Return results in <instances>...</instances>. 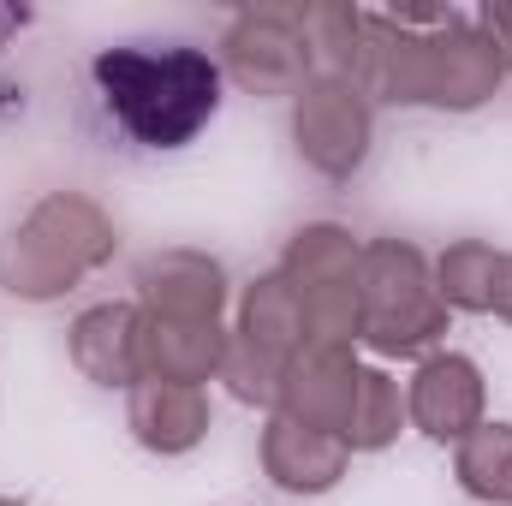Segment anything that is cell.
Masks as SVG:
<instances>
[{
	"label": "cell",
	"instance_id": "1",
	"mask_svg": "<svg viewBox=\"0 0 512 506\" xmlns=\"http://www.w3.org/2000/svg\"><path fill=\"white\" fill-rule=\"evenodd\" d=\"M507 72V54L489 30H471L459 12H370L364 18V72L358 90L393 102L471 108Z\"/></svg>",
	"mask_w": 512,
	"mask_h": 506
},
{
	"label": "cell",
	"instance_id": "2",
	"mask_svg": "<svg viewBox=\"0 0 512 506\" xmlns=\"http://www.w3.org/2000/svg\"><path fill=\"white\" fill-rule=\"evenodd\" d=\"M96 84L108 114L149 149L191 143L221 108V72L197 48H108L96 54Z\"/></svg>",
	"mask_w": 512,
	"mask_h": 506
},
{
	"label": "cell",
	"instance_id": "3",
	"mask_svg": "<svg viewBox=\"0 0 512 506\" xmlns=\"http://www.w3.org/2000/svg\"><path fill=\"white\" fill-rule=\"evenodd\" d=\"M114 251V227L84 197H48L6 245H0V280L18 298H54L78 274H90Z\"/></svg>",
	"mask_w": 512,
	"mask_h": 506
},
{
	"label": "cell",
	"instance_id": "4",
	"mask_svg": "<svg viewBox=\"0 0 512 506\" xmlns=\"http://www.w3.org/2000/svg\"><path fill=\"white\" fill-rule=\"evenodd\" d=\"M447 328V298L429 280L423 256L411 245H370L364 251V280H358V340H370L387 358L423 352Z\"/></svg>",
	"mask_w": 512,
	"mask_h": 506
},
{
	"label": "cell",
	"instance_id": "5",
	"mask_svg": "<svg viewBox=\"0 0 512 506\" xmlns=\"http://www.w3.org/2000/svg\"><path fill=\"white\" fill-rule=\"evenodd\" d=\"M286 286L304 304L310 340L316 346H346L358 340V280H364V251L340 227H310L286 251Z\"/></svg>",
	"mask_w": 512,
	"mask_h": 506
},
{
	"label": "cell",
	"instance_id": "6",
	"mask_svg": "<svg viewBox=\"0 0 512 506\" xmlns=\"http://www.w3.org/2000/svg\"><path fill=\"white\" fill-rule=\"evenodd\" d=\"M370 143V108L352 78H322L298 96V149L322 173H352Z\"/></svg>",
	"mask_w": 512,
	"mask_h": 506
},
{
	"label": "cell",
	"instance_id": "7",
	"mask_svg": "<svg viewBox=\"0 0 512 506\" xmlns=\"http://www.w3.org/2000/svg\"><path fill=\"white\" fill-rule=\"evenodd\" d=\"M358 387H364V364L346 346H310L304 358H292V370L280 381V417H298V423L346 441Z\"/></svg>",
	"mask_w": 512,
	"mask_h": 506
},
{
	"label": "cell",
	"instance_id": "8",
	"mask_svg": "<svg viewBox=\"0 0 512 506\" xmlns=\"http://www.w3.org/2000/svg\"><path fill=\"white\" fill-rule=\"evenodd\" d=\"M137 352H143V381L197 387L227 364V334H221V322H185V316L137 310Z\"/></svg>",
	"mask_w": 512,
	"mask_h": 506
},
{
	"label": "cell",
	"instance_id": "9",
	"mask_svg": "<svg viewBox=\"0 0 512 506\" xmlns=\"http://www.w3.org/2000/svg\"><path fill=\"white\" fill-rule=\"evenodd\" d=\"M411 423L435 441H465L477 423H483V376L471 358H429L417 381H411V399H405Z\"/></svg>",
	"mask_w": 512,
	"mask_h": 506
},
{
	"label": "cell",
	"instance_id": "10",
	"mask_svg": "<svg viewBox=\"0 0 512 506\" xmlns=\"http://www.w3.org/2000/svg\"><path fill=\"white\" fill-rule=\"evenodd\" d=\"M233 66L256 90L298 84L310 66V12H251L233 30Z\"/></svg>",
	"mask_w": 512,
	"mask_h": 506
},
{
	"label": "cell",
	"instance_id": "11",
	"mask_svg": "<svg viewBox=\"0 0 512 506\" xmlns=\"http://www.w3.org/2000/svg\"><path fill=\"white\" fill-rule=\"evenodd\" d=\"M346 459H352V447H346L340 435L310 429V423H298V417H274L268 435H262V465H268V477H274L280 489H292V495L334 489L340 471H346Z\"/></svg>",
	"mask_w": 512,
	"mask_h": 506
},
{
	"label": "cell",
	"instance_id": "12",
	"mask_svg": "<svg viewBox=\"0 0 512 506\" xmlns=\"http://www.w3.org/2000/svg\"><path fill=\"white\" fill-rule=\"evenodd\" d=\"M131 429L155 453H185L209 429V399H203V387H185V381H137L131 387Z\"/></svg>",
	"mask_w": 512,
	"mask_h": 506
},
{
	"label": "cell",
	"instance_id": "13",
	"mask_svg": "<svg viewBox=\"0 0 512 506\" xmlns=\"http://www.w3.org/2000/svg\"><path fill=\"white\" fill-rule=\"evenodd\" d=\"M72 364H78L90 381L137 387V381H143L137 310H131V304H102V310L78 316V328H72Z\"/></svg>",
	"mask_w": 512,
	"mask_h": 506
},
{
	"label": "cell",
	"instance_id": "14",
	"mask_svg": "<svg viewBox=\"0 0 512 506\" xmlns=\"http://www.w3.org/2000/svg\"><path fill=\"white\" fill-rule=\"evenodd\" d=\"M143 310L149 316H185V322H221V268L191 251L149 262L143 268Z\"/></svg>",
	"mask_w": 512,
	"mask_h": 506
},
{
	"label": "cell",
	"instance_id": "15",
	"mask_svg": "<svg viewBox=\"0 0 512 506\" xmlns=\"http://www.w3.org/2000/svg\"><path fill=\"white\" fill-rule=\"evenodd\" d=\"M459 483L477 501H512V423H477L459 441Z\"/></svg>",
	"mask_w": 512,
	"mask_h": 506
},
{
	"label": "cell",
	"instance_id": "16",
	"mask_svg": "<svg viewBox=\"0 0 512 506\" xmlns=\"http://www.w3.org/2000/svg\"><path fill=\"white\" fill-rule=\"evenodd\" d=\"M495 274H501V251H489V245H453V251L441 256V268H435V286L459 310H489Z\"/></svg>",
	"mask_w": 512,
	"mask_h": 506
},
{
	"label": "cell",
	"instance_id": "17",
	"mask_svg": "<svg viewBox=\"0 0 512 506\" xmlns=\"http://www.w3.org/2000/svg\"><path fill=\"white\" fill-rule=\"evenodd\" d=\"M483 30L495 36V48L512 60V12H507V6H489V12H483Z\"/></svg>",
	"mask_w": 512,
	"mask_h": 506
},
{
	"label": "cell",
	"instance_id": "18",
	"mask_svg": "<svg viewBox=\"0 0 512 506\" xmlns=\"http://www.w3.org/2000/svg\"><path fill=\"white\" fill-rule=\"evenodd\" d=\"M489 310L512 322V256H501V274H495V298H489Z\"/></svg>",
	"mask_w": 512,
	"mask_h": 506
},
{
	"label": "cell",
	"instance_id": "19",
	"mask_svg": "<svg viewBox=\"0 0 512 506\" xmlns=\"http://www.w3.org/2000/svg\"><path fill=\"white\" fill-rule=\"evenodd\" d=\"M0 506H12V501H0Z\"/></svg>",
	"mask_w": 512,
	"mask_h": 506
}]
</instances>
